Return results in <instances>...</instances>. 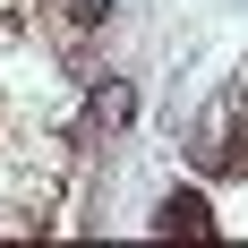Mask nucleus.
Wrapping results in <instances>:
<instances>
[{"label": "nucleus", "mask_w": 248, "mask_h": 248, "mask_svg": "<svg viewBox=\"0 0 248 248\" xmlns=\"http://www.w3.org/2000/svg\"><path fill=\"white\" fill-rule=\"evenodd\" d=\"M154 231H163V240H171V231H180V240H214V205H205L197 188H180V197L154 205Z\"/></svg>", "instance_id": "1"}, {"label": "nucleus", "mask_w": 248, "mask_h": 248, "mask_svg": "<svg viewBox=\"0 0 248 248\" xmlns=\"http://www.w3.org/2000/svg\"><path fill=\"white\" fill-rule=\"evenodd\" d=\"M86 111H94L103 128H128V120H137V94H128L120 77H111V86H94V94H86Z\"/></svg>", "instance_id": "2"}, {"label": "nucleus", "mask_w": 248, "mask_h": 248, "mask_svg": "<svg viewBox=\"0 0 248 248\" xmlns=\"http://www.w3.org/2000/svg\"><path fill=\"white\" fill-rule=\"evenodd\" d=\"M111 9H120V0H69V17H77V26H111Z\"/></svg>", "instance_id": "3"}]
</instances>
